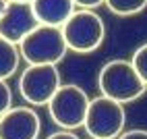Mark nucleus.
<instances>
[{"label":"nucleus","instance_id":"1","mask_svg":"<svg viewBox=\"0 0 147 139\" xmlns=\"http://www.w3.org/2000/svg\"><path fill=\"white\" fill-rule=\"evenodd\" d=\"M97 83H100L102 96L110 98V100H116L120 104L135 102L147 89V85L143 83L139 73L135 71L133 62L122 60V58L106 62L102 66V71H100Z\"/></svg>","mask_w":147,"mask_h":139},{"label":"nucleus","instance_id":"2","mask_svg":"<svg viewBox=\"0 0 147 139\" xmlns=\"http://www.w3.org/2000/svg\"><path fill=\"white\" fill-rule=\"evenodd\" d=\"M66 52L62 29L52 25H37L19 44V54L27 64H58Z\"/></svg>","mask_w":147,"mask_h":139},{"label":"nucleus","instance_id":"3","mask_svg":"<svg viewBox=\"0 0 147 139\" xmlns=\"http://www.w3.org/2000/svg\"><path fill=\"white\" fill-rule=\"evenodd\" d=\"M60 29H62L66 48L79 54L95 52L106 37V25L102 21V17L89 11V8L75 11Z\"/></svg>","mask_w":147,"mask_h":139},{"label":"nucleus","instance_id":"4","mask_svg":"<svg viewBox=\"0 0 147 139\" xmlns=\"http://www.w3.org/2000/svg\"><path fill=\"white\" fill-rule=\"evenodd\" d=\"M89 96L83 87L79 85H60L48 102V110H50L52 121L68 131H77L83 127L87 108H89Z\"/></svg>","mask_w":147,"mask_h":139},{"label":"nucleus","instance_id":"5","mask_svg":"<svg viewBox=\"0 0 147 139\" xmlns=\"http://www.w3.org/2000/svg\"><path fill=\"white\" fill-rule=\"evenodd\" d=\"M124 104L110 100L106 96H97L89 102L83 127L93 139H116L124 131Z\"/></svg>","mask_w":147,"mask_h":139},{"label":"nucleus","instance_id":"6","mask_svg":"<svg viewBox=\"0 0 147 139\" xmlns=\"http://www.w3.org/2000/svg\"><path fill=\"white\" fill-rule=\"evenodd\" d=\"M60 85V71L56 64H29L19 77V92L33 106H48Z\"/></svg>","mask_w":147,"mask_h":139},{"label":"nucleus","instance_id":"7","mask_svg":"<svg viewBox=\"0 0 147 139\" xmlns=\"http://www.w3.org/2000/svg\"><path fill=\"white\" fill-rule=\"evenodd\" d=\"M40 25L31 8V2H8L0 17V35L13 44H21L23 39Z\"/></svg>","mask_w":147,"mask_h":139},{"label":"nucleus","instance_id":"8","mask_svg":"<svg viewBox=\"0 0 147 139\" xmlns=\"http://www.w3.org/2000/svg\"><path fill=\"white\" fill-rule=\"evenodd\" d=\"M40 131V116L27 106L8 108L4 114H0V139H37Z\"/></svg>","mask_w":147,"mask_h":139},{"label":"nucleus","instance_id":"9","mask_svg":"<svg viewBox=\"0 0 147 139\" xmlns=\"http://www.w3.org/2000/svg\"><path fill=\"white\" fill-rule=\"evenodd\" d=\"M31 8L40 25L62 27L64 21L75 13L73 0H31Z\"/></svg>","mask_w":147,"mask_h":139},{"label":"nucleus","instance_id":"10","mask_svg":"<svg viewBox=\"0 0 147 139\" xmlns=\"http://www.w3.org/2000/svg\"><path fill=\"white\" fill-rule=\"evenodd\" d=\"M21 62L19 46L0 35V79H11Z\"/></svg>","mask_w":147,"mask_h":139},{"label":"nucleus","instance_id":"11","mask_svg":"<svg viewBox=\"0 0 147 139\" xmlns=\"http://www.w3.org/2000/svg\"><path fill=\"white\" fill-rule=\"evenodd\" d=\"M108 11H112L118 17H133L139 15L141 11H145L147 0H104Z\"/></svg>","mask_w":147,"mask_h":139},{"label":"nucleus","instance_id":"12","mask_svg":"<svg viewBox=\"0 0 147 139\" xmlns=\"http://www.w3.org/2000/svg\"><path fill=\"white\" fill-rule=\"evenodd\" d=\"M133 66H135V71L139 73V77L143 79V83L147 85V44H143L139 50L135 52L133 56Z\"/></svg>","mask_w":147,"mask_h":139},{"label":"nucleus","instance_id":"13","mask_svg":"<svg viewBox=\"0 0 147 139\" xmlns=\"http://www.w3.org/2000/svg\"><path fill=\"white\" fill-rule=\"evenodd\" d=\"M8 108H13V89L6 79H0V114H4Z\"/></svg>","mask_w":147,"mask_h":139},{"label":"nucleus","instance_id":"14","mask_svg":"<svg viewBox=\"0 0 147 139\" xmlns=\"http://www.w3.org/2000/svg\"><path fill=\"white\" fill-rule=\"evenodd\" d=\"M118 139H147V131L145 129H133V131L120 133Z\"/></svg>","mask_w":147,"mask_h":139},{"label":"nucleus","instance_id":"15","mask_svg":"<svg viewBox=\"0 0 147 139\" xmlns=\"http://www.w3.org/2000/svg\"><path fill=\"white\" fill-rule=\"evenodd\" d=\"M46 139H79V135H75L73 131H68V129H62V131H58V133L48 135Z\"/></svg>","mask_w":147,"mask_h":139},{"label":"nucleus","instance_id":"16","mask_svg":"<svg viewBox=\"0 0 147 139\" xmlns=\"http://www.w3.org/2000/svg\"><path fill=\"white\" fill-rule=\"evenodd\" d=\"M75 2V6H81V8H95V6H100V4H104V0H73Z\"/></svg>","mask_w":147,"mask_h":139},{"label":"nucleus","instance_id":"17","mask_svg":"<svg viewBox=\"0 0 147 139\" xmlns=\"http://www.w3.org/2000/svg\"><path fill=\"white\" fill-rule=\"evenodd\" d=\"M4 6H6V0H0V17H2V13H4Z\"/></svg>","mask_w":147,"mask_h":139},{"label":"nucleus","instance_id":"18","mask_svg":"<svg viewBox=\"0 0 147 139\" xmlns=\"http://www.w3.org/2000/svg\"><path fill=\"white\" fill-rule=\"evenodd\" d=\"M8 2H31V0H8Z\"/></svg>","mask_w":147,"mask_h":139},{"label":"nucleus","instance_id":"19","mask_svg":"<svg viewBox=\"0 0 147 139\" xmlns=\"http://www.w3.org/2000/svg\"><path fill=\"white\" fill-rule=\"evenodd\" d=\"M91 139H93V137H91Z\"/></svg>","mask_w":147,"mask_h":139}]
</instances>
